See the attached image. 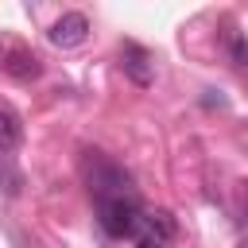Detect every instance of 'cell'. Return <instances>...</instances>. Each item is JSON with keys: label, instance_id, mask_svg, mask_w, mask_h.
Segmentation results:
<instances>
[{"label": "cell", "instance_id": "7a4b0ae2", "mask_svg": "<svg viewBox=\"0 0 248 248\" xmlns=\"http://www.w3.org/2000/svg\"><path fill=\"white\" fill-rule=\"evenodd\" d=\"M174 236V217L167 209H143L140 225H136V240L140 248H163Z\"/></svg>", "mask_w": 248, "mask_h": 248}, {"label": "cell", "instance_id": "52a82bcc", "mask_svg": "<svg viewBox=\"0 0 248 248\" xmlns=\"http://www.w3.org/2000/svg\"><path fill=\"white\" fill-rule=\"evenodd\" d=\"M19 140H23L19 116H16V112H8V108H0V155H4V151H12Z\"/></svg>", "mask_w": 248, "mask_h": 248}, {"label": "cell", "instance_id": "6da1fadb", "mask_svg": "<svg viewBox=\"0 0 248 248\" xmlns=\"http://www.w3.org/2000/svg\"><path fill=\"white\" fill-rule=\"evenodd\" d=\"M93 202H97V221L108 236H136V225L143 217V205L136 202V194H108Z\"/></svg>", "mask_w": 248, "mask_h": 248}, {"label": "cell", "instance_id": "5b68a950", "mask_svg": "<svg viewBox=\"0 0 248 248\" xmlns=\"http://www.w3.org/2000/svg\"><path fill=\"white\" fill-rule=\"evenodd\" d=\"M4 74H12L16 81H31V78H39V58L23 46H12L4 54Z\"/></svg>", "mask_w": 248, "mask_h": 248}, {"label": "cell", "instance_id": "277c9868", "mask_svg": "<svg viewBox=\"0 0 248 248\" xmlns=\"http://www.w3.org/2000/svg\"><path fill=\"white\" fill-rule=\"evenodd\" d=\"M89 190H93V198H108V194H132V190H128V174H124L120 167L105 163V159H97V170L89 174Z\"/></svg>", "mask_w": 248, "mask_h": 248}, {"label": "cell", "instance_id": "3957f363", "mask_svg": "<svg viewBox=\"0 0 248 248\" xmlns=\"http://www.w3.org/2000/svg\"><path fill=\"white\" fill-rule=\"evenodd\" d=\"M46 35H50V43L62 46V50H66V46H81V43L89 39V19H85L81 12H62V16L50 23Z\"/></svg>", "mask_w": 248, "mask_h": 248}, {"label": "cell", "instance_id": "8992f818", "mask_svg": "<svg viewBox=\"0 0 248 248\" xmlns=\"http://www.w3.org/2000/svg\"><path fill=\"white\" fill-rule=\"evenodd\" d=\"M124 70H128V78L140 81V85H151V78H155V66H151V58H147V50L136 46V43H124Z\"/></svg>", "mask_w": 248, "mask_h": 248}, {"label": "cell", "instance_id": "ba28073f", "mask_svg": "<svg viewBox=\"0 0 248 248\" xmlns=\"http://www.w3.org/2000/svg\"><path fill=\"white\" fill-rule=\"evenodd\" d=\"M229 50H232V62L236 66H248V43L240 35H229Z\"/></svg>", "mask_w": 248, "mask_h": 248}]
</instances>
